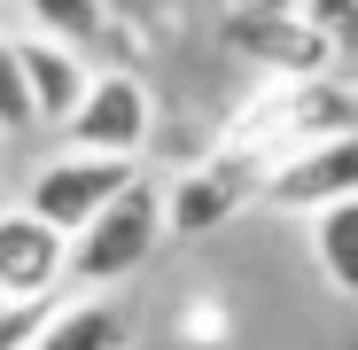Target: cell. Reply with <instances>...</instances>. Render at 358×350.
Listing matches in <instances>:
<instances>
[{"mask_svg":"<svg viewBox=\"0 0 358 350\" xmlns=\"http://www.w3.org/2000/svg\"><path fill=\"white\" fill-rule=\"evenodd\" d=\"M350 125H358V94L335 71H280L226 117L218 148H242V156L273 163L280 148H304V140H327V133H350Z\"/></svg>","mask_w":358,"mask_h":350,"instance_id":"1","label":"cell"},{"mask_svg":"<svg viewBox=\"0 0 358 350\" xmlns=\"http://www.w3.org/2000/svg\"><path fill=\"white\" fill-rule=\"evenodd\" d=\"M171 242L164 233V187L141 180L117 187L78 233H71V288H125L133 272H148V257Z\"/></svg>","mask_w":358,"mask_h":350,"instance_id":"2","label":"cell"},{"mask_svg":"<svg viewBox=\"0 0 358 350\" xmlns=\"http://www.w3.org/2000/svg\"><path fill=\"white\" fill-rule=\"evenodd\" d=\"M257 180H265L257 156L210 148L203 163H187V171L164 187V233H171V242H203V233H218L226 218H242V210L257 203Z\"/></svg>","mask_w":358,"mask_h":350,"instance_id":"3","label":"cell"},{"mask_svg":"<svg viewBox=\"0 0 358 350\" xmlns=\"http://www.w3.org/2000/svg\"><path fill=\"white\" fill-rule=\"evenodd\" d=\"M343 195H358V125L327 133V140H304V148H280L257 180V203L280 210V218H312Z\"/></svg>","mask_w":358,"mask_h":350,"instance_id":"4","label":"cell"},{"mask_svg":"<svg viewBox=\"0 0 358 350\" xmlns=\"http://www.w3.org/2000/svg\"><path fill=\"white\" fill-rule=\"evenodd\" d=\"M156 133V94L133 78V71H94L78 109L63 117V140L71 148H94V156H141Z\"/></svg>","mask_w":358,"mask_h":350,"instance_id":"5","label":"cell"},{"mask_svg":"<svg viewBox=\"0 0 358 350\" xmlns=\"http://www.w3.org/2000/svg\"><path fill=\"white\" fill-rule=\"evenodd\" d=\"M133 180H141V156H94V148H71V156H55V163L31 171L24 210H39L47 226L78 233V226H86L117 187H133Z\"/></svg>","mask_w":358,"mask_h":350,"instance_id":"6","label":"cell"},{"mask_svg":"<svg viewBox=\"0 0 358 350\" xmlns=\"http://www.w3.org/2000/svg\"><path fill=\"white\" fill-rule=\"evenodd\" d=\"M55 288H71V233L47 226L39 210H0V296L8 304H39Z\"/></svg>","mask_w":358,"mask_h":350,"instance_id":"7","label":"cell"},{"mask_svg":"<svg viewBox=\"0 0 358 350\" xmlns=\"http://www.w3.org/2000/svg\"><path fill=\"white\" fill-rule=\"evenodd\" d=\"M125 342H133V327H125L109 288H71V296L55 288L39 304V319H31L24 350H125Z\"/></svg>","mask_w":358,"mask_h":350,"instance_id":"8","label":"cell"},{"mask_svg":"<svg viewBox=\"0 0 358 350\" xmlns=\"http://www.w3.org/2000/svg\"><path fill=\"white\" fill-rule=\"evenodd\" d=\"M226 39L242 47V54H257V63H265V78H280V71H327V63H335V47H327L304 16H296L288 0L242 8V16L226 24Z\"/></svg>","mask_w":358,"mask_h":350,"instance_id":"9","label":"cell"},{"mask_svg":"<svg viewBox=\"0 0 358 350\" xmlns=\"http://www.w3.org/2000/svg\"><path fill=\"white\" fill-rule=\"evenodd\" d=\"M16 63H24V94H31V117L39 125H63V117L78 109V94H86V54L71 47V39H47V31H31V39H16Z\"/></svg>","mask_w":358,"mask_h":350,"instance_id":"10","label":"cell"},{"mask_svg":"<svg viewBox=\"0 0 358 350\" xmlns=\"http://www.w3.org/2000/svg\"><path fill=\"white\" fill-rule=\"evenodd\" d=\"M312 265H320V280L335 288V296L358 312V195L312 210Z\"/></svg>","mask_w":358,"mask_h":350,"instance_id":"11","label":"cell"},{"mask_svg":"<svg viewBox=\"0 0 358 350\" xmlns=\"http://www.w3.org/2000/svg\"><path fill=\"white\" fill-rule=\"evenodd\" d=\"M24 8L47 39H71V47H94L109 31V0H24Z\"/></svg>","mask_w":358,"mask_h":350,"instance_id":"12","label":"cell"},{"mask_svg":"<svg viewBox=\"0 0 358 350\" xmlns=\"http://www.w3.org/2000/svg\"><path fill=\"white\" fill-rule=\"evenodd\" d=\"M296 16H304L335 54H358V0H288Z\"/></svg>","mask_w":358,"mask_h":350,"instance_id":"13","label":"cell"},{"mask_svg":"<svg viewBox=\"0 0 358 350\" xmlns=\"http://www.w3.org/2000/svg\"><path fill=\"white\" fill-rule=\"evenodd\" d=\"M39 117H31V94H24V63H16V39L0 31V140L8 133H31Z\"/></svg>","mask_w":358,"mask_h":350,"instance_id":"14","label":"cell"},{"mask_svg":"<svg viewBox=\"0 0 358 350\" xmlns=\"http://www.w3.org/2000/svg\"><path fill=\"white\" fill-rule=\"evenodd\" d=\"M0 327H8V296H0Z\"/></svg>","mask_w":358,"mask_h":350,"instance_id":"15","label":"cell"}]
</instances>
